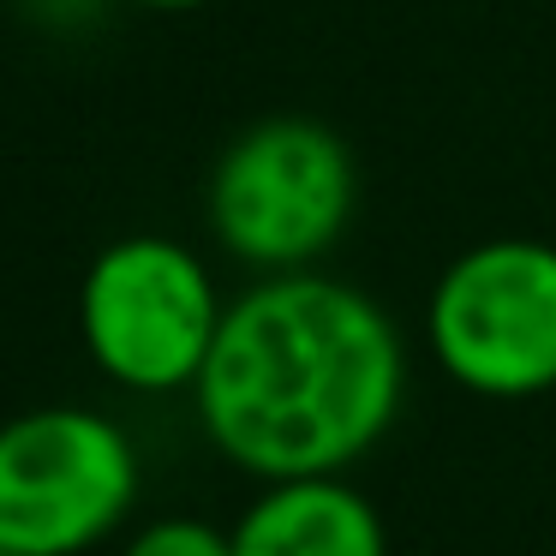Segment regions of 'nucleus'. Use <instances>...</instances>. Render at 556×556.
<instances>
[{
  "label": "nucleus",
  "instance_id": "f257e3e1",
  "mask_svg": "<svg viewBox=\"0 0 556 556\" xmlns=\"http://www.w3.org/2000/svg\"><path fill=\"white\" fill-rule=\"evenodd\" d=\"M407 348L371 293L317 269L257 281L222 312L198 419L257 479L341 472L395 425Z\"/></svg>",
  "mask_w": 556,
  "mask_h": 556
},
{
  "label": "nucleus",
  "instance_id": "f03ea898",
  "mask_svg": "<svg viewBox=\"0 0 556 556\" xmlns=\"http://www.w3.org/2000/svg\"><path fill=\"white\" fill-rule=\"evenodd\" d=\"M359 168L336 126L276 114L222 150L210 174V228L240 264L264 276L312 269L348 233Z\"/></svg>",
  "mask_w": 556,
  "mask_h": 556
},
{
  "label": "nucleus",
  "instance_id": "7ed1b4c3",
  "mask_svg": "<svg viewBox=\"0 0 556 556\" xmlns=\"http://www.w3.org/2000/svg\"><path fill=\"white\" fill-rule=\"evenodd\" d=\"M228 305L204 257L162 233H132L97 252L78 288V329L102 377L138 395L192 389Z\"/></svg>",
  "mask_w": 556,
  "mask_h": 556
},
{
  "label": "nucleus",
  "instance_id": "20e7f679",
  "mask_svg": "<svg viewBox=\"0 0 556 556\" xmlns=\"http://www.w3.org/2000/svg\"><path fill=\"white\" fill-rule=\"evenodd\" d=\"M138 503L132 437L90 407H37L0 425V551L78 556Z\"/></svg>",
  "mask_w": 556,
  "mask_h": 556
},
{
  "label": "nucleus",
  "instance_id": "39448f33",
  "mask_svg": "<svg viewBox=\"0 0 556 556\" xmlns=\"http://www.w3.org/2000/svg\"><path fill=\"white\" fill-rule=\"evenodd\" d=\"M425 336L472 395L527 401L556 389V245L508 233L460 252L431 288Z\"/></svg>",
  "mask_w": 556,
  "mask_h": 556
},
{
  "label": "nucleus",
  "instance_id": "423d86ee",
  "mask_svg": "<svg viewBox=\"0 0 556 556\" xmlns=\"http://www.w3.org/2000/svg\"><path fill=\"white\" fill-rule=\"evenodd\" d=\"M228 532L233 556H389L377 508L336 472L269 479V491Z\"/></svg>",
  "mask_w": 556,
  "mask_h": 556
},
{
  "label": "nucleus",
  "instance_id": "0eeeda50",
  "mask_svg": "<svg viewBox=\"0 0 556 556\" xmlns=\"http://www.w3.org/2000/svg\"><path fill=\"white\" fill-rule=\"evenodd\" d=\"M126 556H233V532L198 515H162L144 532H132Z\"/></svg>",
  "mask_w": 556,
  "mask_h": 556
},
{
  "label": "nucleus",
  "instance_id": "6e6552de",
  "mask_svg": "<svg viewBox=\"0 0 556 556\" xmlns=\"http://www.w3.org/2000/svg\"><path fill=\"white\" fill-rule=\"evenodd\" d=\"M132 7H150V13H186V7H204V0H132Z\"/></svg>",
  "mask_w": 556,
  "mask_h": 556
},
{
  "label": "nucleus",
  "instance_id": "1a4fd4ad",
  "mask_svg": "<svg viewBox=\"0 0 556 556\" xmlns=\"http://www.w3.org/2000/svg\"><path fill=\"white\" fill-rule=\"evenodd\" d=\"M0 556H13V551H0Z\"/></svg>",
  "mask_w": 556,
  "mask_h": 556
}]
</instances>
